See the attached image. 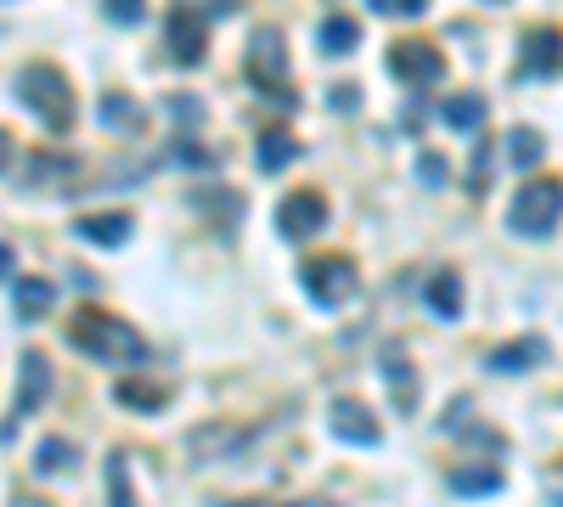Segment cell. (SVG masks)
<instances>
[{
  "label": "cell",
  "mask_w": 563,
  "mask_h": 507,
  "mask_svg": "<svg viewBox=\"0 0 563 507\" xmlns=\"http://www.w3.org/2000/svg\"><path fill=\"white\" fill-rule=\"evenodd\" d=\"M69 345L90 361H124V366H142L147 361V338L119 322L113 311H79L69 316Z\"/></svg>",
  "instance_id": "obj_1"
},
{
  "label": "cell",
  "mask_w": 563,
  "mask_h": 507,
  "mask_svg": "<svg viewBox=\"0 0 563 507\" xmlns=\"http://www.w3.org/2000/svg\"><path fill=\"white\" fill-rule=\"evenodd\" d=\"M17 101L28 113H35L46 130H69L74 124V85L62 68L51 62H28L23 74H17Z\"/></svg>",
  "instance_id": "obj_2"
},
{
  "label": "cell",
  "mask_w": 563,
  "mask_h": 507,
  "mask_svg": "<svg viewBox=\"0 0 563 507\" xmlns=\"http://www.w3.org/2000/svg\"><path fill=\"white\" fill-rule=\"evenodd\" d=\"M558 220H563V181L558 176H536V181H524L518 192H513V209H507V226L518 231V237H552L558 231Z\"/></svg>",
  "instance_id": "obj_3"
},
{
  "label": "cell",
  "mask_w": 563,
  "mask_h": 507,
  "mask_svg": "<svg viewBox=\"0 0 563 507\" xmlns=\"http://www.w3.org/2000/svg\"><path fill=\"white\" fill-rule=\"evenodd\" d=\"M248 85L259 96H271L277 108H293V101H299V90L287 80V46H282L277 28H259L248 40Z\"/></svg>",
  "instance_id": "obj_4"
},
{
  "label": "cell",
  "mask_w": 563,
  "mask_h": 507,
  "mask_svg": "<svg viewBox=\"0 0 563 507\" xmlns=\"http://www.w3.org/2000/svg\"><path fill=\"white\" fill-rule=\"evenodd\" d=\"M299 282H305V293L321 304V311H339L344 299H355L360 270H355L344 254H321V259H305V265H299Z\"/></svg>",
  "instance_id": "obj_5"
},
{
  "label": "cell",
  "mask_w": 563,
  "mask_h": 507,
  "mask_svg": "<svg viewBox=\"0 0 563 507\" xmlns=\"http://www.w3.org/2000/svg\"><path fill=\"white\" fill-rule=\"evenodd\" d=\"M389 74L401 85H435L445 74V57H440V46H428V40H394L389 46Z\"/></svg>",
  "instance_id": "obj_6"
},
{
  "label": "cell",
  "mask_w": 563,
  "mask_h": 507,
  "mask_svg": "<svg viewBox=\"0 0 563 507\" xmlns=\"http://www.w3.org/2000/svg\"><path fill=\"white\" fill-rule=\"evenodd\" d=\"M163 34H170V57H175V62H186V68L204 62V51H209V23L197 17L186 0H181V7H170V17H163Z\"/></svg>",
  "instance_id": "obj_7"
},
{
  "label": "cell",
  "mask_w": 563,
  "mask_h": 507,
  "mask_svg": "<svg viewBox=\"0 0 563 507\" xmlns=\"http://www.w3.org/2000/svg\"><path fill=\"white\" fill-rule=\"evenodd\" d=\"M563 68V28H529L518 40V80H547Z\"/></svg>",
  "instance_id": "obj_8"
},
{
  "label": "cell",
  "mask_w": 563,
  "mask_h": 507,
  "mask_svg": "<svg viewBox=\"0 0 563 507\" xmlns=\"http://www.w3.org/2000/svg\"><path fill=\"white\" fill-rule=\"evenodd\" d=\"M327 428H333L344 446H378L383 439V423L372 418V406L367 400H333V412H327Z\"/></svg>",
  "instance_id": "obj_9"
},
{
  "label": "cell",
  "mask_w": 563,
  "mask_h": 507,
  "mask_svg": "<svg viewBox=\"0 0 563 507\" xmlns=\"http://www.w3.org/2000/svg\"><path fill=\"white\" fill-rule=\"evenodd\" d=\"M277 226H282V237L305 243V237H316V231L327 226V197H321V192H293V197H282Z\"/></svg>",
  "instance_id": "obj_10"
},
{
  "label": "cell",
  "mask_w": 563,
  "mask_h": 507,
  "mask_svg": "<svg viewBox=\"0 0 563 507\" xmlns=\"http://www.w3.org/2000/svg\"><path fill=\"white\" fill-rule=\"evenodd\" d=\"M378 372L389 378L394 412H401V418H412V412H417V366L406 361V350H401V345H383V355H378Z\"/></svg>",
  "instance_id": "obj_11"
},
{
  "label": "cell",
  "mask_w": 563,
  "mask_h": 507,
  "mask_svg": "<svg viewBox=\"0 0 563 507\" xmlns=\"http://www.w3.org/2000/svg\"><path fill=\"white\" fill-rule=\"evenodd\" d=\"M51 395V355L46 350H23V372H17V418L40 412Z\"/></svg>",
  "instance_id": "obj_12"
},
{
  "label": "cell",
  "mask_w": 563,
  "mask_h": 507,
  "mask_svg": "<svg viewBox=\"0 0 563 507\" xmlns=\"http://www.w3.org/2000/svg\"><path fill=\"white\" fill-rule=\"evenodd\" d=\"M423 299H428V311H435L440 322H456L462 316V277H456L451 265H440L435 277L423 282Z\"/></svg>",
  "instance_id": "obj_13"
},
{
  "label": "cell",
  "mask_w": 563,
  "mask_h": 507,
  "mask_svg": "<svg viewBox=\"0 0 563 507\" xmlns=\"http://www.w3.org/2000/svg\"><path fill=\"white\" fill-rule=\"evenodd\" d=\"M74 231L85 237V243H96V249H124L130 243V215H85V220H74Z\"/></svg>",
  "instance_id": "obj_14"
},
{
  "label": "cell",
  "mask_w": 563,
  "mask_h": 507,
  "mask_svg": "<svg viewBox=\"0 0 563 507\" xmlns=\"http://www.w3.org/2000/svg\"><path fill=\"white\" fill-rule=\"evenodd\" d=\"M547 361V338H513V345H502L490 355V372H529Z\"/></svg>",
  "instance_id": "obj_15"
},
{
  "label": "cell",
  "mask_w": 563,
  "mask_h": 507,
  "mask_svg": "<svg viewBox=\"0 0 563 507\" xmlns=\"http://www.w3.org/2000/svg\"><path fill=\"white\" fill-rule=\"evenodd\" d=\"M440 113H445V124H451V130L479 135V124H485V113H490V108H485V96H479V90H462V96H451V101H445Z\"/></svg>",
  "instance_id": "obj_16"
},
{
  "label": "cell",
  "mask_w": 563,
  "mask_h": 507,
  "mask_svg": "<svg viewBox=\"0 0 563 507\" xmlns=\"http://www.w3.org/2000/svg\"><path fill=\"white\" fill-rule=\"evenodd\" d=\"M299 158V142H293V130H259V169L265 176H277L282 164Z\"/></svg>",
  "instance_id": "obj_17"
},
{
  "label": "cell",
  "mask_w": 563,
  "mask_h": 507,
  "mask_svg": "<svg viewBox=\"0 0 563 507\" xmlns=\"http://www.w3.org/2000/svg\"><path fill=\"white\" fill-rule=\"evenodd\" d=\"M96 119H102L108 130H136L142 124V101L124 96V90H108L102 101H96Z\"/></svg>",
  "instance_id": "obj_18"
},
{
  "label": "cell",
  "mask_w": 563,
  "mask_h": 507,
  "mask_svg": "<svg viewBox=\"0 0 563 507\" xmlns=\"http://www.w3.org/2000/svg\"><path fill=\"white\" fill-rule=\"evenodd\" d=\"M51 304H57V288H51L46 277H23V282H17V316H23V322H40Z\"/></svg>",
  "instance_id": "obj_19"
},
{
  "label": "cell",
  "mask_w": 563,
  "mask_h": 507,
  "mask_svg": "<svg viewBox=\"0 0 563 507\" xmlns=\"http://www.w3.org/2000/svg\"><path fill=\"white\" fill-rule=\"evenodd\" d=\"M113 400L130 406V412H163V406H170V395H163L158 384H147V378H124V384L113 389Z\"/></svg>",
  "instance_id": "obj_20"
},
{
  "label": "cell",
  "mask_w": 563,
  "mask_h": 507,
  "mask_svg": "<svg viewBox=\"0 0 563 507\" xmlns=\"http://www.w3.org/2000/svg\"><path fill=\"white\" fill-rule=\"evenodd\" d=\"M507 158H513V169H536V164L547 158V135L529 130V124H518V130L507 135Z\"/></svg>",
  "instance_id": "obj_21"
},
{
  "label": "cell",
  "mask_w": 563,
  "mask_h": 507,
  "mask_svg": "<svg viewBox=\"0 0 563 507\" xmlns=\"http://www.w3.org/2000/svg\"><path fill=\"white\" fill-rule=\"evenodd\" d=\"M35 468L40 473H69V468H79V451L62 434H51V439H40V446H35Z\"/></svg>",
  "instance_id": "obj_22"
},
{
  "label": "cell",
  "mask_w": 563,
  "mask_h": 507,
  "mask_svg": "<svg viewBox=\"0 0 563 507\" xmlns=\"http://www.w3.org/2000/svg\"><path fill=\"white\" fill-rule=\"evenodd\" d=\"M451 491L456 496H490V491H502V468H456Z\"/></svg>",
  "instance_id": "obj_23"
},
{
  "label": "cell",
  "mask_w": 563,
  "mask_h": 507,
  "mask_svg": "<svg viewBox=\"0 0 563 507\" xmlns=\"http://www.w3.org/2000/svg\"><path fill=\"white\" fill-rule=\"evenodd\" d=\"M108 507H136V491H130V451L108 457Z\"/></svg>",
  "instance_id": "obj_24"
},
{
  "label": "cell",
  "mask_w": 563,
  "mask_h": 507,
  "mask_svg": "<svg viewBox=\"0 0 563 507\" xmlns=\"http://www.w3.org/2000/svg\"><path fill=\"white\" fill-rule=\"evenodd\" d=\"M360 46V23L355 17H327L321 23V51H355Z\"/></svg>",
  "instance_id": "obj_25"
},
{
  "label": "cell",
  "mask_w": 563,
  "mask_h": 507,
  "mask_svg": "<svg viewBox=\"0 0 563 507\" xmlns=\"http://www.w3.org/2000/svg\"><path fill=\"white\" fill-rule=\"evenodd\" d=\"M367 7L378 17H417V12H428V0H367Z\"/></svg>",
  "instance_id": "obj_26"
},
{
  "label": "cell",
  "mask_w": 563,
  "mask_h": 507,
  "mask_svg": "<svg viewBox=\"0 0 563 507\" xmlns=\"http://www.w3.org/2000/svg\"><path fill=\"white\" fill-rule=\"evenodd\" d=\"M142 12H147V0H108V17H113V23H124V28H130V23H142Z\"/></svg>",
  "instance_id": "obj_27"
},
{
  "label": "cell",
  "mask_w": 563,
  "mask_h": 507,
  "mask_svg": "<svg viewBox=\"0 0 563 507\" xmlns=\"http://www.w3.org/2000/svg\"><path fill=\"white\" fill-rule=\"evenodd\" d=\"M490 186V153H485V142H479V153H474V169H468V192L479 197Z\"/></svg>",
  "instance_id": "obj_28"
},
{
  "label": "cell",
  "mask_w": 563,
  "mask_h": 507,
  "mask_svg": "<svg viewBox=\"0 0 563 507\" xmlns=\"http://www.w3.org/2000/svg\"><path fill=\"white\" fill-rule=\"evenodd\" d=\"M327 108H333V113H360V90H355V85H333Z\"/></svg>",
  "instance_id": "obj_29"
},
{
  "label": "cell",
  "mask_w": 563,
  "mask_h": 507,
  "mask_svg": "<svg viewBox=\"0 0 563 507\" xmlns=\"http://www.w3.org/2000/svg\"><path fill=\"white\" fill-rule=\"evenodd\" d=\"M417 176H423L428 186H445V158H440V153H423V158H417Z\"/></svg>",
  "instance_id": "obj_30"
},
{
  "label": "cell",
  "mask_w": 563,
  "mask_h": 507,
  "mask_svg": "<svg viewBox=\"0 0 563 507\" xmlns=\"http://www.w3.org/2000/svg\"><path fill=\"white\" fill-rule=\"evenodd\" d=\"M170 108H175L181 119H204V108H197V101H192V96H175V101H170Z\"/></svg>",
  "instance_id": "obj_31"
},
{
  "label": "cell",
  "mask_w": 563,
  "mask_h": 507,
  "mask_svg": "<svg viewBox=\"0 0 563 507\" xmlns=\"http://www.w3.org/2000/svg\"><path fill=\"white\" fill-rule=\"evenodd\" d=\"M277 507V502H271ZM287 507H339V502H327V496H305V502H287Z\"/></svg>",
  "instance_id": "obj_32"
},
{
  "label": "cell",
  "mask_w": 563,
  "mask_h": 507,
  "mask_svg": "<svg viewBox=\"0 0 563 507\" xmlns=\"http://www.w3.org/2000/svg\"><path fill=\"white\" fill-rule=\"evenodd\" d=\"M7 158H12V135L0 130V169H7Z\"/></svg>",
  "instance_id": "obj_33"
},
{
  "label": "cell",
  "mask_w": 563,
  "mask_h": 507,
  "mask_svg": "<svg viewBox=\"0 0 563 507\" xmlns=\"http://www.w3.org/2000/svg\"><path fill=\"white\" fill-rule=\"evenodd\" d=\"M7 265H12V249H7V243H0V277H7Z\"/></svg>",
  "instance_id": "obj_34"
},
{
  "label": "cell",
  "mask_w": 563,
  "mask_h": 507,
  "mask_svg": "<svg viewBox=\"0 0 563 507\" xmlns=\"http://www.w3.org/2000/svg\"><path fill=\"white\" fill-rule=\"evenodd\" d=\"M552 507H563V491H558V496H552Z\"/></svg>",
  "instance_id": "obj_35"
}]
</instances>
